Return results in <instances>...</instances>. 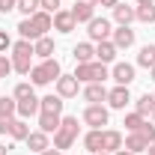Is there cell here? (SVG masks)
I'll return each instance as SVG.
<instances>
[{"label":"cell","instance_id":"obj_21","mask_svg":"<svg viewBox=\"0 0 155 155\" xmlns=\"http://www.w3.org/2000/svg\"><path fill=\"white\" fill-rule=\"evenodd\" d=\"M24 143H27L30 152H45V149H51V143H48V134H45V131H30Z\"/></svg>","mask_w":155,"mask_h":155},{"label":"cell","instance_id":"obj_45","mask_svg":"<svg viewBox=\"0 0 155 155\" xmlns=\"http://www.w3.org/2000/svg\"><path fill=\"white\" fill-rule=\"evenodd\" d=\"M143 3H155V0H137V6H143Z\"/></svg>","mask_w":155,"mask_h":155},{"label":"cell","instance_id":"obj_22","mask_svg":"<svg viewBox=\"0 0 155 155\" xmlns=\"http://www.w3.org/2000/svg\"><path fill=\"white\" fill-rule=\"evenodd\" d=\"M84 149L87 152H101V128H90L87 134H84Z\"/></svg>","mask_w":155,"mask_h":155},{"label":"cell","instance_id":"obj_42","mask_svg":"<svg viewBox=\"0 0 155 155\" xmlns=\"http://www.w3.org/2000/svg\"><path fill=\"white\" fill-rule=\"evenodd\" d=\"M146 155H155V140L149 143V146H146Z\"/></svg>","mask_w":155,"mask_h":155},{"label":"cell","instance_id":"obj_41","mask_svg":"<svg viewBox=\"0 0 155 155\" xmlns=\"http://www.w3.org/2000/svg\"><path fill=\"white\" fill-rule=\"evenodd\" d=\"M75 3H87V6H98V0H75Z\"/></svg>","mask_w":155,"mask_h":155},{"label":"cell","instance_id":"obj_10","mask_svg":"<svg viewBox=\"0 0 155 155\" xmlns=\"http://www.w3.org/2000/svg\"><path fill=\"white\" fill-rule=\"evenodd\" d=\"M54 84H57V96L60 98H75L78 96V87H81V81H78L75 75H60Z\"/></svg>","mask_w":155,"mask_h":155},{"label":"cell","instance_id":"obj_30","mask_svg":"<svg viewBox=\"0 0 155 155\" xmlns=\"http://www.w3.org/2000/svg\"><path fill=\"white\" fill-rule=\"evenodd\" d=\"M15 9H18L24 18H30V15H36L42 6H39V0H18V6H15Z\"/></svg>","mask_w":155,"mask_h":155},{"label":"cell","instance_id":"obj_8","mask_svg":"<svg viewBox=\"0 0 155 155\" xmlns=\"http://www.w3.org/2000/svg\"><path fill=\"white\" fill-rule=\"evenodd\" d=\"M87 33H90V39L93 42H104V39H110V33H114V24L107 18H93L90 24H87Z\"/></svg>","mask_w":155,"mask_h":155},{"label":"cell","instance_id":"obj_4","mask_svg":"<svg viewBox=\"0 0 155 155\" xmlns=\"http://www.w3.org/2000/svg\"><path fill=\"white\" fill-rule=\"evenodd\" d=\"M78 131H81V125H78V116H63V122H60V128L54 131V149H72V143L78 140Z\"/></svg>","mask_w":155,"mask_h":155},{"label":"cell","instance_id":"obj_26","mask_svg":"<svg viewBox=\"0 0 155 155\" xmlns=\"http://www.w3.org/2000/svg\"><path fill=\"white\" fill-rule=\"evenodd\" d=\"M134 110L140 116H152L155 114V96H149V93H146V96H140L134 101Z\"/></svg>","mask_w":155,"mask_h":155},{"label":"cell","instance_id":"obj_27","mask_svg":"<svg viewBox=\"0 0 155 155\" xmlns=\"http://www.w3.org/2000/svg\"><path fill=\"white\" fill-rule=\"evenodd\" d=\"M0 116H6V119H15L18 116V101L9 96H0Z\"/></svg>","mask_w":155,"mask_h":155},{"label":"cell","instance_id":"obj_23","mask_svg":"<svg viewBox=\"0 0 155 155\" xmlns=\"http://www.w3.org/2000/svg\"><path fill=\"white\" fill-rule=\"evenodd\" d=\"M33 114H39V96L21 98V101H18V116H21V119H30Z\"/></svg>","mask_w":155,"mask_h":155},{"label":"cell","instance_id":"obj_39","mask_svg":"<svg viewBox=\"0 0 155 155\" xmlns=\"http://www.w3.org/2000/svg\"><path fill=\"white\" fill-rule=\"evenodd\" d=\"M98 3H101V6H110V9H114L116 3H122V0H98Z\"/></svg>","mask_w":155,"mask_h":155},{"label":"cell","instance_id":"obj_31","mask_svg":"<svg viewBox=\"0 0 155 155\" xmlns=\"http://www.w3.org/2000/svg\"><path fill=\"white\" fill-rule=\"evenodd\" d=\"M143 122H146V116H140V114L134 110V114H128V116H125V122H122V125H125V128H128V134H131V131H137Z\"/></svg>","mask_w":155,"mask_h":155},{"label":"cell","instance_id":"obj_19","mask_svg":"<svg viewBox=\"0 0 155 155\" xmlns=\"http://www.w3.org/2000/svg\"><path fill=\"white\" fill-rule=\"evenodd\" d=\"M69 12H72L75 24H90V21L96 18V6H87V3H75Z\"/></svg>","mask_w":155,"mask_h":155},{"label":"cell","instance_id":"obj_6","mask_svg":"<svg viewBox=\"0 0 155 155\" xmlns=\"http://www.w3.org/2000/svg\"><path fill=\"white\" fill-rule=\"evenodd\" d=\"M30 27H33V42L42 39V36H48V30L54 27V15L45 12V9H39L36 15H30Z\"/></svg>","mask_w":155,"mask_h":155},{"label":"cell","instance_id":"obj_37","mask_svg":"<svg viewBox=\"0 0 155 155\" xmlns=\"http://www.w3.org/2000/svg\"><path fill=\"white\" fill-rule=\"evenodd\" d=\"M18 6V0H0V12H12Z\"/></svg>","mask_w":155,"mask_h":155},{"label":"cell","instance_id":"obj_43","mask_svg":"<svg viewBox=\"0 0 155 155\" xmlns=\"http://www.w3.org/2000/svg\"><path fill=\"white\" fill-rule=\"evenodd\" d=\"M114 155H134V152H128V149H116Z\"/></svg>","mask_w":155,"mask_h":155},{"label":"cell","instance_id":"obj_5","mask_svg":"<svg viewBox=\"0 0 155 155\" xmlns=\"http://www.w3.org/2000/svg\"><path fill=\"white\" fill-rule=\"evenodd\" d=\"M60 75H63V69H60L57 60L51 57V60H42L39 66H33V69H30V84H33V87H45V84L57 81Z\"/></svg>","mask_w":155,"mask_h":155},{"label":"cell","instance_id":"obj_16","mask_svg":"<svg viewBox=\"0 0 155 155\" xmlns=\"http://www.w3.org/2000/svg\"><path fill=\"white\" fill-rule=\"evenodd\" d=\"M72 57H75V63H93L96 60V45L93 42H78L72 48Z\"/></svg>","mask_w":155,"mask_h":155},{"label":"cell","instance_id":"obj_14","mask_svg":"<svg viewBox=\"0 0 155 155\" xmlns=\"http://www.w3.org/2000/svg\"><path fill=\"white\" fill-rule=\"evenodd\" d=\"M114 21L119 24V27H131V21H137L134 6H128V3H116V6H114Z\"/></svg>","mask_w":155,"mask_h":155},{"label":"cell","instance_id":"obj_44","mask_svg":"<svg viewBox=\"0 0 155 155\" xmlns=\"http://www.w3.org/2000/svg\"><path fill=\"white\" fill-rule=\"evenodd\" d=\"M9 152V146H6V143H0V155H6Z\"/></svg>","mask_w":155,"mask_h":155},{"label":"cell","instance_id":"obj_40","mask_svg":"<svg viewBox=\"0 0 155 155\" xmlns=\"http://www.w3.org/2000/svg\"><path fill=\"white\" fill-rule=\"evenodd\" d=\"M39 155H63V152H60V149H54V146H51V149H45V152H39Z\"/></svg>","mask_w":155,"mask_h":155},{"label":"cell","instance_id":"obj_12","mask_svg":"<svg viewBox=\"0 0 155 155\" xmlns=\"http://www.w3.org/2000/svg\"><path fill=\"white\" fill-rule=\"evenodd\" d=\"M116 149H122V134L116 128H101V152L114 155Z\"/></svg>","mask_w":155,"mask_h":155},{"label":"cell","instance_id":"obj_38","mask_svg":"<svg viewBox=\"0 0 155 155\" xmlns=\"http://www.w3.org/2000/svg\"><path fill=\"white\" fill-rule=\"evenodd\" d=\"M9 125H12V119H6V116H0V134H9Z\"/></svg>","mask_w":155,"mask_h":155},{"label":"cell","instance_id":"obj_34","mask_svg":"<svg viewBox=\"0 0 155 155\" xmlns=\"http://www.w3.org/2000/svg\"><path fill=\"white\" fill-rule=\"evenodd\" d=\"M9 75H12V60L6 54H0V78H9Z\"/></svg>","mask_w":155,"mask_h":155},{"label":"cell","instance_id":"obj_1","mask_svg":"<svg viewBox=\"0 0 155 155\" xmlns=\"http://www.w3.org/2000/svg\"><path fill=\"white\" fill-rule=\"evenodd\" d=\"M63 104H66V101H63L57 93L39 98V131L54 134L60 128V122H63Z\"/></svg>","mask_w":155,"mask_h":155},{"label":"cell","instance_id":"obj_24","mask_svg":"<svg viewBox=\"0 0 155 155\" xmlns=\"http://www.w3.org/2000/svg\"><path fill=\"white\" fill-rule=\"evenodd\" d=\"M146 146H149V143L137 134V131H131V134L122 140V149H128V152H134V155H137V152H146Z\"/></svg>","mask_w":155,"mask_h":155},{"label":"cell","instance_id":"obj_9","mask_svg":"<svg viewBox=\"0 0 155 155\" xmlns=\"http://www.w3.org/2000/svg\"><path fill=\"white\" fill-rule=\"evenodd\" d=\"M110 78H114L119 87H131V81L137 78V72H134V66H131V63H114Z\"/></svg>","mask_w":155,"mask_h":155},{"label":"cell","instance_id":"obj_15","mask_svg":"<svg viewBox=\"0 0 155 155\" xmlns=\"http://www.w3.org/2000/svg\"><path fill=\"white\" fill-rule=\"evenodd\" d=\"M110 42H114L119 51H122V48H131V45H134V30H131V27H116L114 33H110Z\"/></svg>","mask_w":155,"mask_h":155},{"label":"cell","instance_id":"obj_48","mask_svg":"<svg viewBox=\"0 0 155 155\" xmlns=\"http://www.w3.org/2000/svg\"><path fill=\"white\" fill-rule=\"evenodd\" d=\"M152 122H155V114H152Z\"/></svg>","mask_w":155,"mask_h":155},{"label":"cell","instance_id":"obj_28","mask_svg":"<svg viewBox=\"0 0 155 155\" xmlns=\"http://www.w3.org/2000/svg\"><path fill=\"white\" fill-rule=\"evenodd\" d=\"M137 66H143V69H152V66H155V45H143V48H140Z\"/></svg>","mask_w":155,"mask_h":155},{"label":"cell","instance_id":"obj_17","mask_svg":"<svg viewBox=\"0 0 155 155\" xmlns=\"http://www.w3.org/2000/svg\"><path fill=\"white\" fill-rule=\"evenodd\" d=\"M84 98L90 104H101V101H107V87L104 84H87L84 87Z\"/></svg>","mask_w":155,"mask_h":155},{"label":"cell","instance_id":"obj_35","mask_svg":"<svg viewBox=\"0 0 155 155\" xmlns=\"http://www.w3.org/2000/svg\"><path fill=\"white\" fill-rule=\"evenodd\" d=\"M39 6H42L45 12H51V15L60 12V0H39Z\"/></svg>","mask_w":155,"mask_h":155},{"label":"cell","instance_id":"obj_47","mask_svg":"<svg viewBox=\"0 0 155 155\" xmlns=\"http://www.w3.org/2000/svg\"><path fill=\"white\" fill-rule=\"evenodd\" d=\"M96 155H110V152H96Z\"/></svg>","mask_w":155,"mask_h":155},{"label":"cell","instance_id":"obj_13","mask_svg":"<svg viewBox=\"0 0 155 155\" xmlns=\"http://www.w3.org/2000/svg\"><path fill=\"white\" fill-rule=\"evenodd\" d=\"M116 54H119V48H116L110 39L96 42V60H98V63H104V66H107V63H114V60H116Z\"/></svg>","mask_w":155,"mask_h":155},{"label":"cell","instance_id":"obj_32","mask_svg":"<svg viewBox=\"0 0 155 155\" xmlns=\"http://www.w3.org/2000/svg\"><path fill=\"white\" fill-rule=\"evenodd\" d=\"M30 96H36L33 84H18V87H15V93H12V98H15V101H21V98H30Z\"/></svg>","mask_w":155,"mask_h":155},{"label":"cell","instance_id":"obj_11","mask_svg":"<svg viewBox=\"0 0 155 155\" xmlns=\"http://www.w3.org/2000/svg\"><path fill=\"white\" fill-rule=\"evenodd\" d=\"M107 104H110L114 110H125V104H131L128 87H119V84H116L114 90H107Z\"/></svg>","mask_w":155,"mask_h":155},{"label":"cell","instance_id":"obj_33","mask_svg":"<svg viewBox=\"0 0 155 155\" xmlns=\"http://www.w3.org/2000/svg\"><path fill=\"white\" fill-rule=\"evenodd\" d=\"M137 134L143 137L146 143H152V140H155V122H149V119H146V122H143V125L137 128Z\"/></svg>","mask_w":155,"mask_h":155},{"label":"cell","instance_id":"obj_2","mask_svg":"<svg viewBox=\"0 0 155 155\" xmlns=\"http://www.w3.org/2000/svg\"><path fill=\"white\" fill-rule=\"evenodd\" d=\"M33 42H27V39H18L15 45H12V72H18V75H30V69H33Z\"/></svg>","mask_w":155,"mask_h":155},{"label":"cell","instance_id":"obj_36","mask_svg":"<svg viewBox=\"0 0 155 155\" xmlns=\"http://www.w3.org/2000/svg\"><path fill=\"white\" fill-rule=\"evenodd\" d=\"M9 48H12V39H9L6 30H0V54H3V51H9Z\"/></svg>","mask_w":155,"mask_h":155},{"label":"cell","instance_id":"obj_29","mask_svg":"<svg viewBox=\"0 0 155 155\" xmlns=\"http://www.w3.org/2000/svg\"><path fill=\"white\" fill-rule=\"evenodd\" d=\"M134 15H137V21H143V24H152V21H155V3L134 6Z\"/></svg>","mask_w":155,"mask_h":155},{"label":"cell","instance_id":"obj_25","mask_svg":"<svg viewBox=\"0 0 155 155\" xmlns=\"http://www.w3.org/2000/svg\"><path fill=\"white\" fill-rule=\"evenodd\" d=\"M27 134H30V125H27V119L15 116V119H12V125H9V137H12V140H27Z\"/></svg>","mask_w":155,"mask_h":155},{"label":"cell","instance_id":"obj_20","mask_svg":"<svg viewBox=\"0 0 155 155\" xmlns=\"http://www.w3.org/2000/svg\"><path fill=\"white\" fill-rule=\"evenodd\" d=\"M54 30H57V33H72V30H75V18H72L69 9L54 12Z\"/></svg>","mask_w":155,"mask_h":155},{"label":"cell","instance_id":"obj_7","mask_svg":"<svg viewBox=\"0 0 155 155\" xmlns=\"http://www.w3.org/2000/svg\"><path fill=\"white\" fill-rule=\"evenodd\" d=\"M107 107L104 104H87V110H84V122L90 125V128H101V125H107Z\"/></svg>","mask_w":155,"mask_h":155},{"label":"cell","instance_id":"obj_46","mask_svg":"<svg viewBox=\"0 0 155 155\" xmlns=\"http://www.w3.org/2000/svg\"><path fill=\"white\" fill-rule=\"evenodd\" d=\"M149 75H152V81H155V66H152V69H149Z\"/></svg>","mask_w":155,"mask_h":155},{"label":"cell","instance_id":"obj_18","mask_svg":"<svg viewBox=\"0 0 155 155\" xmlns=\"http://www.w3.org/2000/svg\"><path fill=\"white\" fill-rule=\"evenodd\" d=\"M54 51H57V45H54V39H51V36H42V39L33 42V54L42 57V60H51V57H54Z\"/></svg>","mask_w":155,"mask_h":155},{"label":"cell","instance_id":"obj_3","mask_svg":"<svg viewBox=\"0 0 155 155\" xmlns=\"http://www.w3.org/2000/svg\"><path fill=\"white\" fill-rule=\"evenodd\" d=\"M75 78L81 84H104V81L110 78V69H107L104 63H98V60H93V63H78Z\"/></svg>","mask_w":155,"mask_h":155}]
</instances>
